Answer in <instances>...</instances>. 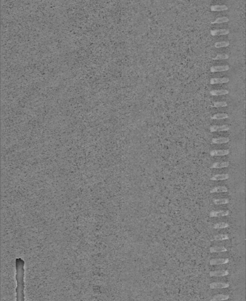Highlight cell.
Masks as SVG:
<instances>
[{"label":"cell","mask_w":246,"mask_h":301,"mask_svg":"<svg viewBox=\"0 0 246 301\" xmlns=\"http://www.w3.org/2000/svg\"><path fill=\"white\" fill-rule=\"evenodd\" d=\"M228 105V104L225 101H219V102H214L213 103V105H212L213 107L214 108H220V107H226Z\"/></svg>","instance_id":"484cf974"},{"label":"cell","mask_w":246,"mask_h":301,"mask_svg":"<svg viewBox=\"0 0 246 301\" xmlns=\"http://www.w3.org/2000/svg\"><path fill=\"white\" fill-rule=\"evenodd\" d=\"M228 9V7L226 5H215L211 6L210 7V9L212 11H222L227 10Z\"/></svg>","instance_id":"2e32d148"},{"label":"cell","mask_w":246,"mask_h":301,"mask_svg":"<svg viewBox=\"0 0 246 301\" xmlns=\"http://www.w3.org/2000/svg\"><path fill=\"white\" fill-rule=\"evenodd\" d=\"M229 274L228 270H217L214 271H210L209 275L211 277L213 276H225Z\"/></svg>","instance_id":"30bf717a"},{"label":"cell","mask_w":246,"mask_h":301,"mask_svg":"<svg viewBox=\"0 0 246 301\" xmlns=\"http://www.w3.org/2000/svg\"><path fill=\"white\" fill-rule=\"evenodd\" d=\"M229 211H212L210 214L209 216L210 217H221L226 216L229 215Z\"/></svg>","instance_id":"52a82bcc"},{"label":"cell","mask_w":246,"mask_h":301,"mask_svg":"<svg viewBox=\"0 0 246 301\" xmlns=\"http://www.w3.org/2000/svg\"><path fill=\"white\" fill-rule=\"evenodd\" d=\"M230 153L229 149H214L210 151V154L212 157L214 156H224Z\"/></svg>","instance_id":"277c9868"},{"label":"cell","mask_w":246,"mask_h":301,"mask_svg":"<svg viewBox=\"0 0 246 301\" xmlns=\"http://www.w3.org/2000/svg\"><path fill=\"white\" fill-rule=\"evenodd\" d=\"M227 249L223 246H220V247H213L210 248V252L211 253H215V252H226Z\"/></svg>","instance_id":"ac0fdd59"},{"label":"cell","mask_w":246,"mask_h":301,"mask_svg":"<svg viewBox=\"0 0 246 301\" xmlns=\"http://www.w3.org/2000/svg\"><path fill=\"white\" fill-rule=\"evenodd\" d=\"M230 141V139L228 137H221V138H214L212 140V144H224Z\"/></svg>","instance_id":"7c38bea8"},{"label":"cell","mask_w":246,"mask_h":301,"mask_svg":"<svg viewBox=\"0 0 246 301\" xmlns=\"http://www.w3.org/2000/svg\"><path fill=\"white\" fill-rule=\"evenodd\" d=\"M230 21V19L226 17H219L216 19L214 21L211 22V24H221V23H225L227 22Z\"/></svg>","instance_id":"ffe728a7"},{"label":"cell","mask_w":246,"mask_h":301,"mask_svg":"<svg viewBox=\"0 0 246 301\" xmlns=\"http://www.w3.org/2000/svg\"><path fill=\"white\" fill-rule=\"evenodd\" d=\"M230 176L228 173H223V174H216L210 178L212 181H221L226 180L229 178Z\"/></svg>","instance_id":"4fadbf2b"},{"label":"cell","mask_w":246,"mask_h":301,"mask_svg":"<svg viewBox=\"0 0 246 301\" xmlns=\"http://www.w3.org/2000/svg\"><path fill=\"white\" fill-rule=\"evenodd\" d=\"M15 280L17 281V300H25V262L21 258L15 260Z\"/></svg>","instance_id":"6da1fadb"},{"label":"cell","mask_w":246,"mask_h":301,"mask_svg":"<svg viewBox=\"0 0 246 301\" xmlns=\"http://www.w3.org/2000/svg\"><path fill=\"white\" fill-rule=\"evenodd\" d=\"M230 163L228 161L225 162H220V163H214L212 166L211 168H227L229 166Z\"/></svg>","instance_id":"5bb4252c"},{"label":"cell","mask_w":246,"mask_h":301,"mask_svg":"<svg viewBox=\"0 0 246 301\" xmlns=\"http://www.w3.org/2000/svg\"><path fill=\"white\" fill-rule=\"evenodd\" d=\"M230 298L229 295H223V294H218L213 296V298L211 299L212 301H217V300H225L229 299Z\"/></svg>","instance_id":"d6986e66"},{"label":"cell","mask_w":246,"mask_h":301,"mask_svg":"<svg viewBox=\"0 0 246 301\" xmlns=\"http://www.w3.org/2000/svg\"><path fill=\"white\" fill-rule=\"evenodd\" d=\"M229 130H230V127L227 125H221V126L212 125L210 127V131L211 132L226 131H229Z\"/></svg>","instance_id":"7a4b0ae2"},{"label":"cell","mask_w":246,"mask_h":301,"mask_svg":"<svg viewBox=\"0 0 246 301\" xmlns=\"http://www.w3.org/2000/svg\"><path fill=\"white\" fill-rule=\"evenodd\" d=\"M213 202L215 205H223L229 203V200L227 198H221V199H214Z\"/></svg>","instance_id":"7402d4cb"},{"label":"cell","mask_w":246,"mask_h":301,"mask_svg":"<svg viewBox=\"0 0 246 301\" xmlns=\"http://www.w3.org/2000/svg\"><path fill=\"white\" fill-rule=\"evenodd\" d=\"M210 288L213 289H224L227 288L230 286L229 283H223V282H212L209 285Z\"/></svg>","instance_id":"8992f818"},{"label":"cell","mask_w":246,"mask_h":301,"mask_svg":"<svg viewBox=\"0 0 246 301\" xmlns=\"http://www.w3.org/2000/svg\"><path fill=\"white\" fill-rule=\"evenodd\" d=\"M229 226V224L228 223L222 222H219V223L215 224L213 226V228L214 229H223V228H228Z\"/></svg>","instance_id":"d4e9b609"},{"label":"cell","mask_w":246,"mask_h":301,"mask_svg":"<svg viewBox=\"0 0 246 301\" xmlns=\"http://www.w3.org/2000/svg\"><path fill=\"white\" fill-rule=\"evenodd\" d=\"M230 81V79L227 77L223 78H212L210 80V83L212 85L217 84H225Z\"/></svg>","instance_id":"3957f363"},{"label":"cell","mask_w":246,"mask_h":301,"mask_svg":"<svg viewBox=\"0 0 246 301\" xmlns=\"http://www.w3.org/2000/svg\"><path fill=\"white\" fill-rule=\"evenodd\" d=\"M230 67L227 65H218V66H213L210 68V71L212 73L216 72H223L229 70Z\"/></svg>","instance_id":"5b68a950"},{"label":"cell","mask_w":246,"mask_h":301,"mask_svg":"<svg viewBox=\"0 0 246 301\" xmlns=\"http://www.w3.org/2000/svg\"><path fill=\"white\" fill-rule=\"evenodd\" d=\"M229 55L227 54H217L214 58H213V60H227L229 58Z\"/></svg>","instance_id":"cb8c5ba5"},{"label":"cell","mask_w":246,"mask_h":301,"mask_svg":"<svg viewBox=\"0 0 246 301\" xmlns=\"http://www.w3.org/2000/svg\"><path fill=\"white\" fill-rule=\"evenodd\" d=\"M228 191L227 188L225 186H219L216 187L210 191L211 194L213 193H221V192H227Z\"/></svg>","instance_id":"9a60e30c"},{"label":"cell","mask_w":246,"mask_h":301,"mask_svg":"<svg viewBox=\"0 0 246 301\" xmlns=\"http://www.w3.org/2000/svg\"><path fill=\"white\" fill-rule=\"evenodd\" d=\"M229 239V236L227 234H220L214 236V241H224V240H228Z\"/></svg>","instance_id":"603a6c76"},{"label":"cell","mask_w":246,"mask_h":301,"mask_svg":"<svg viewBox=\"0 0 246 301\" xmlns=\"http://www.w3.org/2000/svg\"><path fill=\"white\" fill-rule=\"evenodd\" d=\"M230 45V42L229 41H220L216 42L214 44V47L216 48H222V47H227Z\"/></svg>","instance_id":"44dd1931"},{"label":"cell","mask_w":246,"mask_h":301,"mask_svg":"<svg viewBox=\"0 0 246 301\" xmlns=\"http://www.w3.org/2000/svg\"><path fill=\"white\" fill-rule=\"evenodd\" d=\"M229 262V259L228 258H219V259H211L209 262L210 265H223Z\"/></svg>","instance_id":"ba28073f"},{"label":"cell","mask_w":246,"mask_h":301,"mask_svg":"<svg viewBox=\"0 0 246 301\" xmlns=\"http://www.w3.org/2000/svg\"><path fill=\"white\" fill-rule=\"evenodd\" d=\"M230 33V30L228 29H220V30H214L210 31V34L212 36H224L227 35Z\"/></svg>","instance_id":"9c48e42d"},{"label":"cell","mask_w":246,"mask_h":301,"mask_svg":"<svg viewBox=\"0 0 246 301\" xmlns=\"http://www.w3.org/2000/svg\"><path fill=\"white\" fill-rule=\"evenodd\" d=\"M229 93V91L227 89H214L210 91V94L213 96H219L226 95Z\"/></svg>","instance_id":"8fae6325"},{"label":"cell","mask_w":246,"mask_h":301,"mask_svg":"<svg viewBox=\"0 0 246 301\" xmlns=\"http://www.w3.org/2000/svg\"><path fill=\"white\" fill-rule=\"evenodd\" d=\"M228 118H229V115L228 114L226 113H217L213 115V116L211 117V119L213 120H219L226 119Z\"/></svg>","instance_id":"e0dca14e"}]
</instances>
